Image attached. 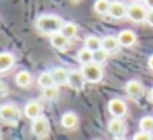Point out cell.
I'll use <instances>...</instances> for the list:
<instances>
[{"label":"cell","instance_id":"cell-1","mask_svg":"<svg viewBox=\"0 0 153 140\" xmlns=\"http://www.w3.org/2000/svg\"><path fill=\"white\" fill-rule=\"evenodd\" d=\"M64 22L61 17L58 15H41L36 20V28L45 35H54L59 33L61 28H63Z\"/></svg>","mask_w":153,"mask_h":140},{"label":"cell","instance_id":"cell-2","mask_svg":"<svg viewBox=\"0 0 153 140\" xmlns=\"http://www.w3.org/2000/svg\"><path fill=\"white\" fill-rule=\"evenodd\" d=\"M0 120L5 124H17L20 120V109L15 104L0 106Z\"/></svg>","mask_w":153,"mask_h":140},{"label":"cell","instance_id":"cell-3","mask_svg":"<svg viewBox=\"0 0 153 140\" xmlns=\"http://www.w3.org/2000/svg\"><path fill=\"white\" fill-rule=\"evenodd\" d=\"M82 76L86 79V83H99L104 76V71L100 68V64L97 63H89L86 66H82Z\"/></svg>","mask_w":153,"mask_h":140},{"label":"cell","instance_id":"cell-4","mask_svg":"<svg viewBox=\"0 0 153 140\" xmlns=\"http://www.w3.org/2000/svg\"><path fill=\"white\" fill-rule=\"evenodd\" d=\"M127 17H128L133 23H142V22H146L148 12H146V7H143V5L132 4L127 8Z\"/></svg>","mask_w":153,"mask_h":140},{"label":"cell","instance_id":"cell-5","mask_svg":"<svg viewBox=\"0 0 153 140\" xmlns=\"http://www.w3.org/2000/svg\"><path fill=\"white\" fill-rule=\"evenodd\" d=\"M31 132H33L35 137L38 139H45V137L50 133V122L48 119H45L43 115L38 117V119L31 120Z\"/></svg>","mask_w":153,"mask_h":140},{"label":"cell","instance_id":"cell-6","mask_svg":"<svg viewBox=\"0 0 153 140\" xmlns=\"http://www.w3.org/2000/svg\"><path fill=\"white\" fill-rule=\"evenodd\" d=\"M107 106H109V112L115 119H120V117H123L127 114V104L122 99H117V97L115 99H110Z\"/></svg>","mask_w":153,"mask_h":140},{"label":"cell","instance_id":"cell-7","mask_svg":"<svg viewBox=\"0 0 153 140\" xmlns=\"http://www.w3.org/2000/svg\"><path fill=\"white\" fill-rule=\"evenodd\" d=\"M125 92L128 94L132 99H138V97L143 96L145 89H143V84L140 83V81L132 79V81H128V83L125 84Z\"/></svg>","mask_w":153,"mask_h":140},{"label":"cell","instance_id":"cell-8","mask_svg":"<svg viewBox=\"0 0 153 140\" xmlns=\"http://www.w3.org/2000/svg\"><path fill=\"white\" fill-rule=\"evenodd\" d=\"M127 5L120 0H112V4H110V10H109V15L115 20H120V18L127 17Z\"/></svg>","mask_w":153,"mask_h":140},{"label":"cell","instance_id":"cell-9","mask_svg":"<svg viewBox=\"0 0 153 140\" xmlns=\"http://www.w3.org/2000/svg\"><path fill=\"white\" fill-rule=\"evenodd\" d=\"M86 84V79H84L82 73L81 71H71L69 73V79H68V86L73 87L76 91H81Z\"/></svg>","mask_w":153,"mask_h":140},{"label":"cell","instance_id":"cell-10","mask_svg":"<svg viewBox=\"0 0 153 140\" xmlns=\"http://www.w3.org/2000/svg\"><path fill=\"white\" fill-rule=\"evenodd\" d=\"M41 104L38 102V101H30V102L25 106V115L28 117V119H31V120H35V119H38V117H41Z\"/></svg>","mask_w":153,"mask_h":140},{"label":"cell","instance_id":"cell-11","mask_svg":"<svg viewBox=\"0 0 153 140\" xmlns=\"http://www.w3.org/2000/svg\"><path fill=\"white\" fill-rule=\"evenodd\" d=\"M117 38H119L120 46H125V48H130V46H133V45L137 43V35L133 33L132 30L120 31V33L117 35Z\"/></svg>","mask_w":153,"mask_h":140},{"label":"cell","instance_id":"cell-12","mask_svg":"<svg viewBox=\"0 0 153 140\" xmlns=\"http://www.w3.org/2000/svg\"><path fill=\"white\" fill-rule=\"evenodd\" d=\"M119 48H120V43H119V38H117V36L107 35V36L102 38V50H105L109 54L110 53H115Z\"/></svg>","mask_w":153,"mask_h":140},{"label":"cell","instance_id":"cell-13","mask_svg":"<svg viewBox=\"0 0 153 140\" xmlns=\"http://www.w3.org/2000/svg\"><path fill=\"white\" fill-rule=\"evenodd\" d=\"M15 64V56L8 51L0 53V73H7L8 69H12Z\"/></svg>","mask_w":153,"mask_h":140},{"label":"cell","instance_id":"cell-14","mask_svg":"<svg viewBox=\"0 0 153 140\" xmlns=\"http://www.w3.org/2000/svg\"><path fill=\"white\" fill-rule=\"evenodd\" d=\"M109 132L115 137H122L125 133V124H123L122 119H115L114 117L112 120L109 122Z\"/></svg>","mask_w":153,"mask_h":140},{"label":"cell","instance_id":"cell-15","mask_svg":"<svg viewBox=\"0 0 153 140\" xmlns=\"http://www.w3.org/2000/svg\"><path fill=\"white\" fill-rule=\"evenodd\" d=\"M51 46H53L54 50L63 51L69 46V40H68L66 36H63L61 33H54V35H51Z\"/></svg>","mask_w":153,"mask_h":140},{"label":"cell","instance_id":"cell-16","mask_svg":"<svg viewBox=\"0 0 153 140\" xmlns=\"http://www.w3.org/2000/svg\"><path fill=\"white\" fill-rule=\"evenodd\" d=\"M54 77V83L56 84H68V79H69V71L64 69V68H54L51 71Z\"/></svg>","mask_w":153,"mask_h":140},{"label":"cell","instance_id":"cell-17","mask_svg":"<svg viewBox=\"0 0 153 140\" xmlns=\"http://www.w3.org/2000/svg\"><path fill=\"white\" fill-rule=\"evenodd\" d=\"M61 125L68 130L74 129L77 125V115L74 112H64L63 117H61Z\"/></svg>","mask_w":153,"mask_h":140},{"label":"cell","instance_id":"cell-18","mask_svg":"<svg viewBox=\"0 0 153 140\" xmlns=\"http://www.w3.org/2000/svg\"><path fill=\"white\" fill-rule=\"evenodd\" d=\"M84 48H87V50H91L94 53V51L102 48V40H100L99 36H96V35H89V36L84 40Z\"/></svg>","mask_w":153,"mask_h":140},{"label":"cell","instance_id":"cell-19","mask_svg":"<svg viewBox=\"0 0 153 140\" xmlns=\"http://www.w3.org/2000/svg\"><path fill=\"white\" fill-rule=\"evenodd\" d=\"M38 84L41 86V89H46V87H51V86H56L54 83V77L51 74V71H45L38 76Z\"/></svg>","mask_w":153,"mask_h":140},{"label":"cell","instance_id":"cell-20","mask_svg":"<svg viewBox=\"0 0 153 140\" xmlns=\"http://www.w3.org/2000/svg\"><path fill=\"white\" fill-rule=\"evenodd\" d=\"M59 33L63 35V36H66L68 40H73V38L77 35V25L73 23V22H66V23L63 25V28H61Z\"/></svg>","mask_w":153,"mask_h":140},{"label":"cell","instance_id":"cell-21","mask_svg":"<svg viewBox=\"0 0 153 140\" xmlns=\"http://www.w3.org/2000/svg\"><path fill=\"white\" fill-rule=\"evenodd\" d=\"M77 61L82 66H86L89 63H94V53L91 50H87V48H82V50L77 51Z\"/></svg>","mask_w":153,"mask_h":140},{"label":"cell","instance_id":"cell-22","mask_svg":"<svg viewBox=\"0 0 153 140\" xmlns=\"http://www.w3.org/2000/svg\"><path fill=\"white\" fill-rule=\"evenodd\" d=\"M110 0H96L94 2V12L99 15H107L110 10Z\"/></svg>","mask_w":153,"mask_h":140},{"label":"cell","instance_id":"cell-23","mask_svg":"<svg viewBox=\"0 0 153 140\" xmlns=\"http://www.w3.org/2000/svg\"><path fill=\"white\" fill-rule=\"evenodd\" d=\"M15 83L20 87H28L31 84V74L28 73V71H20V73L15 76Z\"/></svg>","mask_w":153,"mask_h":140},{"label":"cell","instance_id":"cell-24","mask_svg":"<svg viewBox=\"0 0 153 140\" xmlns=\"http://www.w3.org/2000/svg\"><path fill=\"white\" fill-rule=\"evenodd\" d=\"M140 130L142 132H146V133H152L153 132V117L152 115H145L140 119Z\"/></svg>","mask_w":153,"mask_h":140},{"label":"cell","instance_id":"cell-25","mask_svg":"<svg viewBox=\"0 0 153 140\" xmlns=\"http://www.w3.org/2000/svg\"><path fill=\"white\" fill-rule=\"evenodd\" d=\"M43 97L46 101H56L58 97H59V89H58V86H51V87L43 89Z\"/></svg>","mask_w":153,"mask_h":140},{"label":"cell","instance_id":"cell-26","mask_svg":"<svg viewBox=\"0 0 153 140\" xmlns=\"http://www.w3.org/2000/svg\"><path fill=\"white\" fill-rule=\"evenodd\" d=\"M107 58H109V53H107L105 50H97V51H94V63H97V64H102V63H105L107 61Z\"/></svg>","mask_w":153,"mask_h":140},{"label":"cell","instance_id":"cell-27","mask_svg":"<svg viewBox=\"0 0 153 140\" xmlns=\"http://www.w3.org/2000/svg\"><path fill=\"white\" fill-rule=\"evenodd\" d=\"M133 140H153V139H152V133H146V132H138L137 135H133Z\"/></svg>","mask_w":153,"mask_h":140},{"label":"cell","instance_id":"cell-28","mask_svg":"<svg viewBox=\"0 0 153 140\" xmlns=\"http://www.w3.org/2000/svg\"><path fill=\"white\" fill-rule=\"evenodd\" d=\"M146 22H148V23L153 27V10H150V12H148V17H146Z\"/></svg>","mask_w":153,"mask_h":140},{"label":"cell","instance_id":"cell-29","mask_svg":"<svg viewBox=\"0 0 153 140\" xmlns=\"http://www.w3.org/2000/svg\"><path fill=\"white\" fill-rule=\"evenodd\" d=\"M143 4H145V7H148L150 10H153V0H143Z\"/></svg>","mask_w":153,"mask_h":140},{"label":"cell","instance_id":"cell-30","mask_svg":"<svg viewBox=\"0 0 153 140\" xmlns=\"http://www.w3.org/2000/svg\"><path fill=\"white\" fill-rule=\"evenodd\" d=\"M0 94H7V86L0 81Z\"/></svg>","mask_w":153,"mask_h":140},{"label":"cell","instance_id":"cell-31","mask_svg":"<svg viewBox=\"0 0 153 140\" xmlns=\"http://www.w3.org/2000/svg\"><path fill=\"white\" fill-rule=\"evenodd\" d=\"M148 68H150V69H153V54L148 58Z\"/></svg>","mask_w":153,"mask_h":140},{"label":"cell","instance_id":"cell-32","mask_svg":"<svg viewBox=\"0 0 153 140\" xmlns=\"http://www.w3.org/2000/svg\"><path fill=\"white\" fill-rule=\"evenodd\" d=\"M150 99H152V102H153V89L150 91Z\"/></svg>","mask_w":153,"mask_h":140},{"label":"cell","instance_id":"cell-33","mask_svg":"<svg viewBox=\"0 0 153 140\" xmlns=\"http://www.w3.org/2000/svg\"><path fill=\"white\" fill-rule=\"evenodd\" d=\"M0 140H2V132H0Z\"/></svg>","mask_w":153,"mask_h":140}]
</instances>
